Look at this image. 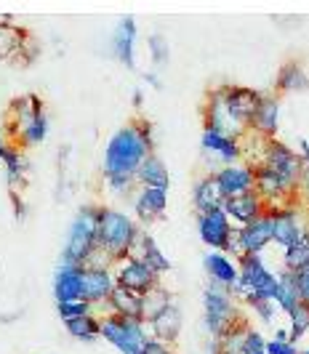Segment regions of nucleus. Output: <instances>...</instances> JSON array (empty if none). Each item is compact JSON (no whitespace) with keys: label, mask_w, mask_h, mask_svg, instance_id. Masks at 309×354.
<instances>
[{"label":"nucleus","mask_w":309,"mask_h":354,"mask_svg":"<svg viewBox=\"0 0 309 354\" xmlns=\"http://www.w3.org/2000/svg\"><path fill=\"white\" fill-rule=\"evenodd\" d=\"M149 155H155L152 125L147 120H133L123 125L109 136L104 147V160H102L104 178H136L142 162Z\"/></svg>","instance_id":"obj_1"},{"label":"nucleus","mask_w":309,"mask_h":354,"mask_svg":"<svg viewBox=\"0 0 309 354\" xmlns=\"http://www.w3.org/2000/svg\"><path fill=\"white\" fill-rule=\"evenodd\" d=\"M139 237L142 230L131 216L112 208H99V250L112 261V266L131 256Z\"/></svg>","instance_id":"obj_2"},{"label":"nucleus","mask_w":309,"mask_h":354,"mask_svg":"<svg viewBox=\"0 0 309 354\" xmlns=\"http://www.w3.org/2000/svg\"><path fill=\"white\" fill-rule=\"evenodd\" d=\"M96 248H99V208H80L70 221L62 261L86 266Z\"/></svg>","instance_id":"obj_3"},{"label":"nucleus","mask_w":309,"mask_h":354,"mask_svg":"<svg viewBox=\"0 0 309 354\" xmlns=\"http://www.w3.org/2000/svg\"><path fill=\"white\" fill-rule=\"evenodd\" d=\"M11 133L21 144H30V147H35L48 136V118H46L43 102L35 93H27V96L14 102V106H11Z\"/></svg>","instance_id":"obj_4"},{"label":"nucleus","mask_w":309,"mask_h":354,"mask_svg":"<svg viewBox=\"0 0 309 354\" xmlns=\"http://www.w3.org/2000/svg\"><path fill=\"white\" fill-rule=\"evenodd\" d=\"M203 309H205V328L214 341H221L240 322V309L227 288L208 285L203 296Z\"/></svg>","instance_id":"obj_5"},{"label":"nucleus","mask_w":309,"mask_h":354,"mask_svg":"<svg viewBox=\"0 0 309 354\" xmlns=\"http://www.w3.org/2000/svg\"><path fill=\"white\" fill-rule=\"evenodd\" d=\"M102 338L112 344L120 354H142L144 344L149 341V330L142 319L118 317L107 312L102 317Z\"/></svg>","instance_id":"obj_6"},{"label":"nucleus","mask_w":309,"mask_h":354,"mask_svg":"<svg viewBox=\"0 0 309 354\" xmlns=\"http://www.w3.org/2000/svg\"><path fill=\"white\" fill-rule=\"evenodd\" d=\"M259 168H264L267 174H272L288 192L299 195V184H301V176H304V165H301V160H299V155L293 152L291 147H285L283 142L272 139Z\"/></svg>","instance_id":"obj_7"},{"label":"nucleus","mask_w":309,"mask_h":354,"mask_svg":"<svg viewBox=\"0 0 309 354\" xmlns=\"http://www.w3.org/2000/svg\"><path fill=\"white\" fill-rule=\"evenodd\" d=\"M272 243V216L270 211L264 216H259L256 221L245 224V227H235L232 237H230V245L224 253H232L237 256V261L243 256H261V250Z\"/></svg>","instance_id":"obj_8"},{"label":"nucleus","mask_w":309,"mask_h":354,"mask_svg":"<svg viewBox=\"0 0 309 354\" xmlns=\"http://www.w3.org/2000/svg\"><path fill=\"white\" fill-rule=\"evenodd\" d=\"M112 274H115V285H120L126 290H133L139 296H144L147 290L160 285V274L152 272L142 259H133V256L118 261V264L112 266Z\"/></svg>","instance_id":"obj_9"},{"label":"nucleus","mask_w":309,"mask_h":354,"mask_svg":"<svg viewBox=\"0 0 309 354\" xmlns=\"http://www.w3.org/2000/svg\"><path fill=\"white\" fill-rule=\"evenodd\" d=\"M203 123L208 131H216V133H224V136H232V139H243L245 136V128L237 125L227 106H224V99H221V86L218 88H211L208 96H205V104H203Z\"/></svg>","instance_id":"obj_10"},{"label":"nucleus","mask_w":309,"mask_h":354,"mask_svg":"<svg viewBox=\"0 0 309 354\" xmlns=\"http://www.w3.org/2000/svg\"><path fill=\"white\" fill-rule=\"evenodd\" d=\"M232 232H235V227H232L230 216L224 213V208L198 213V234H200V240L211 250H221L224 253L227 245H230Z\"/></svg>","instance_id":"obj_11"},{"label":"nucleus","mask_w":309,"mask_h":354,"mask_svg":"<svg viewBox=\"0 0 309 354\" xmlns=\"http://www.w3.org/2000/svg\"><path fill=\"white\" fill-rule=\"evenodd\" d=\"M221 99H224L230 118L248 131L256 106L261 102V93L254 88H245V86H221Z\"/></svg>","instance_id":"obj_12"},{"label":"nucleus","mask_w":309,"mask_h":354,"mask_svg":"<svg viewBox=\"0 0 309 354\" xmlns=\"http://www.w3.org/2000/svg\"><path fill=\"white\" fill-rule=\"evenodd\" d=\"M214 178L218 181L224 197H240L245 192H254L256 187V171L248 162H232V165H221L218 171H214Z\"/></svg>","instance_id":"obj_13"},{"label":"nucleus","mask_w":309,"mask_h":354,"mask_svg":"<svg viewBox=\"0 0 309 354\" xmlns=\"http://www.w3.org/2000/svg\"><path fill=\"white\" fill-rule=\"evenodd\" d=\"M272 216V243L288 248L293 243H299L304 234H307V227L301 224V211L296 205H285V208H277V211H270Z\"/></svg>","instance_id":"obj_14"},{"label":"nucleus","mask_w":309,"mask_h":354,"mask_svg":"<svg viewBox=\"0 0 309 354\" xmlns=\"http://www.w3.org/2000/svg\"><path fill=\"white\" fill-rule=\"evenodd\" d=\"M115 290V274L107 266H86L83 272V299L96 306H107Z\"/></svg>","instance_id":"obj_15"},{"label":"nucleus","mask_w":309,"mask_h":354,"mask_svg":"<svg viewBox=\"0 0 309 354\" xmlns=\"http://www.w3.org/2000/svg\"><path fill=\"white\" fill-rule=\"evenodd\" d=\"M83 272H86V266L67 264V261L59 264V269H56V274H54L56 304L80 301V299H83ZM83 301H86V299H83Z\"/></svg>","instance_id":"obj_16"},{"label":"nucleus","mask_w":309,"mask_h":354,"mask_svg":"<svg viewBox=\"0 0 309 354\" xmlns=\"http://www.w3.org/2000/svg\"><path fill=\"white\" fill-rule=\"evenodd\" d=\"M277 128H280V99L274 93H261V102L256 106L248 131H254V133L272 142L277 136Z\"/></svg>","instance_id":"obj_17"},{"label":"nucleus","mask_w":309,"mask_h":354,"mask_svg":"<svg viewBox=\"0 0 309 354\" xmlns=\"http://www.w3.org/2000/svg\"><path fill=\"white\" fill-rule=\"evenodd\" d=\"M224 213L230 216L232 227H245V224L256 221L259 216H264L267 205H264V200L256 195V192H245V195L240 197H230L224 203Z\"/></svg>","instance_id":"obj_18"},{"label":"nucleus","mask_w":309,"mask_h":354,"mask_svg":"<svg viewBox=\"0 0 309 354\" xmlns=\"http://www.w3.org/2000/svg\"><path fill=\"white\" fill-rule=\"evenodd\" d=\"M200 147L208 158L221 162V165H232V162L240 160V139L224 136V133H216V131L203 128Z\"/></svg>","instance_id":"obj_19"},{"label":"nucleus","mask_w":309,"mask_h":354,"mask_svg":"<svg viewBox=\"0 0 309 354\" xmlns=\"http://www.w3.org/2000/svg\"><path fill=\"white\" fill-rule=\"evenodd\" d=\"M27 46H32V40L21 27H17L14 21H0V59H35L27 51Z\"/></svg>","instance_id":"obj_20"},{"label":"nucleus","mask_w":309,"mask_h":354,"mask_svg":"<svg viewBox=\"0 0 309 354\" xmlns=\"http://www.w3.org/2000/svg\"><path fill=\"white\" fill-rule=\"evenodd\" d=\"M165 205H168V189H160V187H142L139 195H136V203H133V213L142 224H152L158 218H163Z\"/></svg>","instance_id":"obj_21"},{"label":"nucleus","mask_w":309,"mask_h":354,"mask_svg":"<svg viewBox=\"0 0 309 354\" xmlns=\"http://www.w3.org/2000/svg\"><path fill=\"white\" fill-rule=\"evenodd\" d=\"M203 266H205V274H208V280L211 285H218V288H232L237 280V264L227 256V253H221V250H211V253H205V259H203Z\"/></svg>","instance_id":"obj_22"},{"label":"nucleus","mask_w":309,"mask_h":354,"mask_svg":"<svg viewBox=\"0 0 309 354\" xmlns=\"http://www.w3.org/2000/svg\"><path fill=\"white\" fill-rule=\"evenodd\" d=\"M133 48H136V21L126 17L118 21V27L112 32V53L126 64L128 70L133 67Z\"/></svg>","instance_id":"obj_23"},{"label":"nucleus","mask_w":309,"mask_h":354,"mask_svg":"<svg viewBox=\"0 0 309 354\" xmlns=\"http://www.w3.org/2000/svg\"><path fill=\"white\" fill-rule=\"evenodd\" d=\"M147 330H149V338H158L163 344H174L182 333V309L171 304L160 317H155L147 325Z\"/></svg>","instance_id":"obj_24"},{"label":"nucleus","mask_w":309,"mask_h":354,"mask_svg":"<svg viewBox=\"0 0 309 354\" xmlns=\"http://www.w3.org/2000/svg\"><path fill=\"white\" fill-rule=\"evenodd\" d=\"M131 256H133V259H142V261H144L152 272H158V274L171 272V261H168V256H165L163 248L155 243V237H152V234H147V232H142V237H139L136 248L131 250Z\"/></svg>","instance_id":"obj_25"},{"label":"nucleus","mask_w":309,"mask_h":354,"mask_svg":"<svg viewBox=\"0 0 309 354\" xmlns=\"http://www.w3.org/2000/svg\"><path fill=\"white\" fill-rule=\"evenodd\" d=\"M192 200H195L198 213L216 211V208H224V203H227V197H224V192H221V187H218V181L214 178V174L203 176L200 181L195 184Z\"/></svg>","instance_id":"obj_26"},{"label":"nucleus","mask_w":309,"mask_h":354,"mask_svg":"<svg viewBox=\"0 0 309 354\" xmlns=\"http://www.w3.org/2000/svg\"><path fill=\"white\" fill-rule=\"evenodd\" d=\"M107 312L118 315V317L142 319V296L133 293V290L120 288V285H115V290H112V296H109Z\"/></svg>","instance_id":"obj_27"},{"label":"nucleus","mask_w":309,"mask_h":354,"mask_svg":"<svg viewBox=\"0 0 309 354\" xmlns=\"http://www.w3.org/2000/svg\"><path fill=\"white\" fill-rule=\"evenodd\" d=\"M0 160H3V165H6V178H8V184H11V187H19V184L27 178V160H24V155H21L8 139L3 142V136H0Z\"/></svg>","instance_id":"obj_28"},{"label":"nucleus","mask_w":309,"mask_h":354,"mask_svg":"<svg viewBox=\"0 0 309 354\" xmlns=\"http://www.w3.org/2000/svg\"><path fill=\"white\" fill-rule=\"evenodd\" d=\"M136 184L142 187H160V189H168L171 178H168V168L165 162L158 155H149V158L142 162L139 174H136Z\"/></svg>","instance_id":"obj_29"},{"label":"nucleus","mask_w":309,"mask_h":354,"mask_svg":"<svg viewBox=\"0 0 309 354\" xmlns=\"http://www.w3.org/2000/svg\"><path fill=\"white\" fill-rule=\"evenodd\" d=\"M299 301H301V296H299V288H296V274H291V272H285V269H283V272L277 274L274 306H277V309H283L285 315H291Z\"/></svg>","instance_id":"obj_30"},{"label":"nucleus","mask_w":309,"mask_h":354,"mask_svg":"<svg viewBox=\"0 0 309 354\" xmlns=\"http://www.w3.org/2000/svg\"><path fill=\"white\" fill-rule=\"evenodd\" d=\"M309 86V75L299 62H288L277 72V93H293V91H304Z\"/></svg>","instance_id":"obj_31"},{"label":"nucleus","mask_w":309,"mask_h":354,"mask_svg":"<svg viewBox=\"0 0 309 354\" xmlns=\"http://www.w3.org/2000/svg\"><path fill=\"white\" fill-rule=\"evenodd\" d=\"M171 293L165 290V288H152V290H147L144 296H142V322L149 325L155 317H160L165 309L171 306Z\"/></svg>","instance_id":"obj_32"},{"label":"nucleus","mask_w":309,"mask_h":354,"mask_svg":"<svg viewBox=\"0 0 309 354\" xmlns=\"http://www.w3.org/2000/svg\"><path fill=\"white\" fill-rule=\"evenodd\" d=\"M64 328L77 341H96V338H102V317L96 312L73 319V322H64Z\"/></svg>","instance_id":"obj_33"},{"label":"nucleus","mask_w":309,"mask_h":354,"mask_svg":"<svg viewBox=\"0 0 309 354\" xmlns=\"http://www.w3.org/2000/svg\"><path fill=\"white\" fill-rule=\"evenodd\" d=\"M307 266H309V232L299 240V243L288 245L285 253H283V269H285V272L299 274V272L307 269Z\"/></svg>","instance_id":"obj_34"},{"label":"nucleus","mask_w":309,"mask_h":354,"mask_svg":"<svg viewBox=\"0 0 309 354\" xmlns=\"http://www.w3.org/2000/svg\"><path fill=\"white\" fill-rule=\"evenodd\" d=\"M288 322H291V328H288L291 341H296V338H301L304 333H309V301L296 304V309L288 315Z\"/></svg>","instance_id":"obj_35"},{"label":"nucleus","mask_w":309,"mask_h":354,"mask_svg":"<svg viewBox=\"0 0 309 354\" xmlns=\"http://www.w3.org/2000/svg\"><path fill=\"white\" fill-rule=\"evenodd\" d=\"M248 325L240 319L235 328L227 333V336L221 338L218 344H221V352H232V354H243V344H245V336H248Z\"/></svg>","instance_id":"obj_36"},{"label":"nucleus","mask_w":309,"mask_h":354,"mask_svg":"<svg viewBox=\"0 0 309 354\" xmlns=\"http://www.w3.org/2000/svg\"><path fill=\"white\" fill-rule=\"evenodd\" d=\"M56 312H59V317H62V322H73V319L77 317H86V315H91L93 306L88 301H62L56 304Z\"/></svg>","instance_id":"obj_37"},{"label":"nucleus","mask_w":309,"mask_h":354,"mask_svg":"<svg viewBox=\"0 0 309 354\" xmlns=\"http://www.w3.org/2000/svg\"><path fill=\"white\" fill-rule=\"evenodd\" d=\"M243 354H267V338L251 328L245 336V344H243Z\"/></svg>","instance_id":"obj_38"},{"label":"nucleus","mask_w":309,"mask_h":354,"mask_svg":"<svg viewBox=\"0 0 309 354\" xmlns=\"http://www.w3.org/2000/svg\"><path fill=\"white\" fill-rule=\"evenodd\" d=\"M149 53H152V59H155L158 64H165V62H168V46H165V40L160 35L149 37Z\"/></svg>","instance_id":"obj_39"},{"label":"nucleus","mask_w":309,"mask_h":354,"mask_svg":"<svg viewBox=\"0 0 309 354\" xmlns=\"http://www.w3.org/2000/svg\"><path fill=\"white\" fill-rule=\"evenodd\" d=\"M267 354H301L296 349V341H277L267 338Z\"/></svg>","instance_id":"obj_40"},{"label":"nucleus","mask_w":309,"mask_h":354,"mask_svg":"<svg viewBox=\"0 0 309 354\" xmlns=\"http://www.w3.org/2000/svg\"><path fill=\"white\" fill-rule=\"evenodd\" d=\"M248 306L259 315V319H264V322H274V312H277L274 301H264V299H259V301L248 304Z\"/></svg>","instance_id":"obj_41"},{"label":"nucleus","mask_w":309,"mask_h":354,"mask_svg":"<svg viewBox=\"0 0 309 354\" xmlns=\"http://www.w3.org/2000/svg\"><path fill=\"white\" fill-rule=\"evenodd\" d=\"M142 354H176L171 349V344H163V341H158V338H149L144 344V352Z\"/></svg>","instance_id":"obj_42"},{"label":"nucleus","mask_w":309,"mask_h":354,"mask_svg":"<svg viewBox=\"0 0 309 354\" xmlns=\"http://www.w3.org/2000/svg\"><path fill=\"white\" fill-rule=\"evenodd\" d=\"M296 288H299L301 301H309V266H307V269H301V272L296 274Z\"/></svg>","instance_id":"obj_43"},{"label":"nucleus","mask_w":309,"mask_h":354,"mask_svg":"<svg viewBox=\"0 0 309 354\" xmlns=\"http://www.w3.org/2000/svg\"><path fill=\"white\" fill-rule=\"evenodd\" d=\"M299 200H304V205L309 208V168H304V176L299 184Z\"/></svg>","instance_id":"obj_44"},{"label":"nucleus","mask_w":309,"mask_h":354,"mask_svg":"<svg viewBox=\"0 0 309 354\" xmlns=\"http://www.w3.org/2000/svg\"><path fill=\"white\" fill-rule=\"evenodd\" d=\"M299 160H301V165L309 168V139H299Z\"/></svg>","instance_id":"obj_45"},{"label":"nucleus","mask_w":309,"mask_h":354,"mask_svg":"<svg viewBox=\"0 0 309 354\" xmlns=\"http://www.w3.org/2000/svg\"><path fill=\"white\" fill-rule=\"evenodd\" d=\"M11 200H14V205H17V216H19V218H21V216H24V203H21V200H19V195H17V192H14V195H11Z\"/></svg>","instance_id":"obj_46"},{"label":"nucleus","mask_w":309,"mask_h":354,"mask_svg":"<svg viewBox=\"0 0 309 354\" xmlns=\"http://www.w3.org/2000/svg\"><path fill=\"white\" fill-rule=\"evenodd\" d=\"M221 354H232V352H221Z\"/></svg>","instance_id":"obj_47"},{"label":"nucleus","mask_w":309,"mask_h":354,"mask_svg":"<svg viewBox=\"0 0 309 354\" xmlns=\"http://www.w3.org/2000/svg\"><path fill=\"white\" fill-rule=\"evenodd\" d=\"M301 354H309V349H307V352H301Z\"/></svg>","instance_id":"obj_48"}]
</instances>
